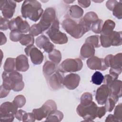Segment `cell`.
<instances>
[{"mask_svg": "<svg viewBox=\"0 0 122 122\" xmlns=\"http://www.w3.org/2000/svg\"><path fill=\"white\" fill-rule=\"evenodd\" d=\"M105 122H119L118 120L115 118L114 115L109 114L107 117Z\"/></svg>", "mask_w": 122, "mask_h": 122, "instance_id": "cell-49", "label": "cell"}, {"mask_svg": "<svg viewBox=\"0 0 122 122\" xmlns=\"http://www.w3.org/2000/svg\"><path fill=\"white\" fill-rule=\"evenodd\" d=\"M12 102L18 108H21L25 105L26 103V99L23 95H18L15 97Z\"/></svg>", "mask_w": 122, "mask_h": 122, "instance_id": "cell-38", "label": "cell"}, {"mask_svg": "<svg viewBox=\"0 0 122 122\" xmlns=\"http://www.w3.org/2000/svg\"><path fill=\"white\" fill-rule=\"evenodd\" d=\"M114 115L119 122H121L122 120V105L120 103L117 105L114 111Z\"/></svg>", "mask_w": 122, "mask_h": 122, "instance_id": "cell-40", "label": "cell"}, {"mask_svg": "<svg viewBox=\"0 0 122 122\" xmlns=\"http://www.w3.org/2000/svg\"><path fill=\"white\" fill-rule=\"evenodd\" d=\"M98 19L99 18L97 14L93 11H90L86 13L84 17L82 19L86 25L89 27L90 30L92 24Z\"/></svg>", "mask_w": 122, "mask_h": 122, "instance_id": "cell-25", "label": "cell"}, {"mask_svg": "<svg viewBox=\"0 0 122 122\" xmlns=\"http://www.w3.org/2000/svg\"><path fill=\"white\" fill-rule=\"evenodd\" d=\"M115 26V22L111 20H106L103 23L101 34L108 35L110 34L113 30Z\"/></svg>", "mask_w": 122, "mask_h": 122, "instance_id": "cell-24", "label": "cell"}, {"mask_svg": "<svg viewBox=\"0 0 122 122\" xmlns=\"http://www.w3.org/2000/svg\"><path fill=\"white\" fill-rule=\"evenodd\" d=\"M29 68L28 58L24 55L21 54L16 58V70L19 71L24 72Z\"/></svg>", "mask_w": 122, "mask_h": 122, "instance_id": "cell-19", "label": "cell"}, {"mask_svg": "<svg viewBox=\"0 0 122 122\" xmlns=\"http://www.w3.org/2000/svg\"><path fill=\"white\" fill-rule=\"evenodd\" d=\"M46 34L51 41L55 44H63L68 42L67 35L59 30V21L57 19L49 28Z\"/></svg>", "mask_w": 122, "mask_h": 122, "instance_id": "cell-3", "label": "cell"}, {"mask_svg": "<svg viewBox=\"0 0 122 122\" xmlns=\"http://www.w3.org/2000/svg\"><path fill=\"white\" fill-rule=\"evenodd\" d=\"M92 102V94L89 92H85L81 97V103L82 105H86Z\"/></svg>", "mask_w": 122, "mask_h": 122, "instance_id": "cell-36", "label": "cell"}, {"mask_svg": "<svg viewBox=\"0 0 122 122\" xmlns=\"http://www.w3.org/2000/svg\"><path fill=\"white\" fill-rule=\"evenodd\" d=\"M42 30L38 24H34L32 25L30 29L29 32L30 34L32 36H36L42 32Z\"/></svg>", "mask_w": 122, "mask_h": 122, "instance_id": "cell-39", "label": "cell"}, {"mask_svg": "<svg viewBox=\"0 0 122 122\" xmlns=\"http://www.w3.org/2000/svg\"><path fill=\"white\" fill-rule=\"evenodd\" d=\"M103 22L102 20L98 19L92 24L91 27V30H92L95 33H101L103 25Z\"/></svg>", "mask_w": 122, "mask_h": 122, "instance_id": "cell-32", "label": "cell"}, {"mask_svg": "<svg viewBox=\"0 0 122 122\" xmlns=\"http://www.w3.org/2000/svg\"><path fill=\"white\" fill-rule=\"evenodd\" d=\"M117 2L118 1L116 0H108L106 3V6L109 10L112 11L114 7L116 5Z\"/></svg>", "mask_w": 122, "mask_h": 122, "instance_id": "cell-44", "label": "cell"}, {"mask_svg": "<svg viewBox=\"0 0 122 122\" xmlns=\"http://www.w3.org/2000/svg\"><path fill=\"white\" fill-rule=\"evenodd\" d=\"M112 14L118 19L122 18V3L121 1L118 2L112 10Z\"/></svg>", "mask_w": 122, "mask_h": 122, "instance_id": "cell-35", "label": "cell"}, {"mask_svg": "<svg viewBox=\"0 0 122 122\" xmlns=\"http://www.w3.org/2000/svg\"><path fill=\"white\" fill-rule=\"evenodd\" d=\"M97 105L94 102H92L86 105L80 104L76 109V112L80 116L84 119V121L91 122L97 117Z\"/></svg>", "mask_w": 122, "mask_h": 122, "instance_id": "cell-4", "label": "cell"}, {"mask_svg": "<svg viewBox=\"0 0 122 122\" xmlns=\"http://www.w3.org/2000/svg\"><path fill=\"white\" fill-rule=\"evenodd\" d=\"M56 110L57 105L55 102L53 100H49L41 108L33 109L32 112L36 120L41 121L43 118H46L51 113Z\"/></svg>", "mask_w": 122, "mask_h": 122, "instance_id": "cell-5", "label": "cell"}, {"mask_svg": "<svg viewBox=\"0 0 122 122\" xmlns=\"http://www.w3.org/2000/svg\"><path fill=\"white\" fill-rule=\"evenodd\" d=\"M56 64L52 61H47L43 66V73L47 79L56 71Z\"/></svg>", "mask_w": 122, "mask_h": 122, "instance_id": "cell-21", "label": "cell"}, {"mask_svg": "<svg viewBox=\"0 0 122 122\" xmlns=\"http://www.w3.org/2000/svg\"><path fill=\"white\" fill-rule=\"evenodd\" d=\"M49 58L56 64H59L61 60V52L56 49H53L49 53Z\"/></svg>", "mask_w": 122, "mask_h": 122, "instance_id": "cell-30", "label": "cell"}, {"mask_svg": "<svg viewBox=\"0 0 122 122\" xmlns=\"http://www.w3.org/2000/svg\"><path fill=\"white\" fill-rule=\"evenodd\" d=\"M104 76L100 71H95L92 76V81L93 84L99 85L103 82Z\"/></svg>", "mask_w": 122, "mask_h": 122, "instance_id": "cell-33", "label": "cell"}, {"mask_svg": "<svg viewBox=\"0 0 122 122\" xmlns=\"http://www.w3.org/2000/svg\"><path fill=\"white\" fill-rule=\"evenodd\" d=\"M85 42L92 44L95 48H98L101 46L100 37L97 35L89 36L86 39Z\"/></svg>", "mask_w": 122, "mask_h": 122, "instance_id": "cell-34", "label": "cell"}, {"mask_svg": "<svg viewBox=\"0 0 122 122\" xmlns=\"http://www.w3.org/2000/svg\"><path fill=\"white\" fill-rule=\"evenodd\" d=\"M7 73L10 80L14 86L12 90L15 92H20L21 91L24 87V83L22 81V75L15 71L7 72Z\"/></svg>", "mask_w": 122, "mask_h": 122, "instance_id": "cell-14", "label": "cell"}, {"mask_svg": "<svg viewBox=\"0 0 122 122\" xmlns=\"http://www.w3.org/2000/svg\"><path fill=\"white\" fill-rule=\"evenodd\" d=\"M23 34L18 30H11L10 33V39L11 41L17 42L22 38Z\"/></svg>", "mask_w": 122, "mask_h": 122, "instance_id": "cell-37", "label": "cell"}, {"mask_svg": "<svg viewBox=\"0 0 122 122\" xmlns=\"http://www.w3.org/2000/svg\"><path fill=\"white\" fill-rule=\"evenodd\" d=\"M35 44L37 47L47 53L51 52L54 47V45L50 42L49 38L44 35H40L36 39Z\"/></svg>", "mask_w": 122, "mask_h": 122, "instance_id": "cell-17", "label": "cell"}, {"mask_svg": "<svg viewBox=\"0 0 122 122\" xmlns=\"http://www.w3.org/2000/svg\"><path fill=\"white\" fill-rule=\"evenodd\" d=\"M63 118L62 112L58 111L55 110L51 113L46 118V121L49 122H60Z\"/></svg>", "mask_w": 122, "mask_h": 122, "instance_id": "cell-29", "label": "cell"}, {"mask_svg": "<svg viewBox=\"0 0 122 122\" xmlns=\"http://www.w3.org/2000/svg\"><path fill=\"white\" fill-rule=\"evenodd\" d=\"M3 68L4 71L7 72L14 71L16 69V59L12 58H7L4 63Z\"/></svg>", "mask_w": 122, "mask_h": 122, "instance_id": "cell-28", "label": "cell"}, {"mask_svg": "<svg viewBox=\"0 0 122 122\" xmlns=\"http://www.w3.org/2000/svg\"><path fill=\"white\" fill-rule=\"evenodd\" d=\"M0 30H5L9 29V22L8 19L5 18H2L0 16Z\"/></svg>", "mask_w": 122, "mask_h": 122, "instance_id": "cell-42", "label": "cell"}, {"mask_svg": "<svg viewBox=\"0 0 122 122\" xmlns=\"http://www.w3.org/2000/svg\"><path fill=\"white\" fill-rule=\"evenodd\" d=\"M21 13L24 18H29L36 22L41 17L43 10L41 3L38 1L24 0L21 5Z\"/></svg>", "mask_w": 122, "mask_h": 122, "instance_id": "cell-1", "label": "cell"}, {"mask_svg": "<svg viewBox=\"0 0 122 122\" xmlns=\"http://www.w3.org/2000/svg\"><path fill=\"white\" fill-rule=\"evenodd\" d=\"M26 54L30 58L31 62L35 65H39L42 63L44 56L42 52L34 45H30L25 48Z\"/></svg>", "mask_w": 122, "mask_h": 122, "instance_id": "cell-10", "label": "cell"}, {"mask_svg": "<svg viewBox=\"0 0 122 122\" xmlns=\"http://www.w3.org/2000/svg\"><path fill=\"white\" fill-rule=\"evenodd\" d=\"M87 66L91 70H99L104 71L108 68L106 65L103 59L98 58L97 56H92L87 60Z\"/></svg>", "mask_w": 122, "mask_h": 122, "instance_id": "cell-15", "label": "cell"}, {"mask_svg": "<svg viewBox=\"0 0 122 122\" xmlns=\"http://www.w3.org/2000/svg\"><path fill=\"white\" fill-rule=\"evenodd\" d=\"M18 108L13 102H8L1 104L0 106V121L12 122Z\"/></svg>", "mask_w": 122, "mask_h": 122, "instance_id": "cell-6", "label": "cell"}, {"mask_svg": "<svg viewBox=\"0 0 122 122\" xmlns=\"http://www.w3.org/2000/svg\"><path fill=\"white\" fill-rule=\"evenodd\" d=\"M104 62L108 67L112 69L122 70V54L119 53L113 56L109 54L104 59Z\"/></svg>", "mask_w": 122, "mask_h": 122, "instance_id": "cell-12", "label": "cell"}, {"mask_svg": "<svg viewBox=\"0 0 122 122\" xmlns=\"http://www.w3.org/2000/svg\"><path fill=\"white\" fill-rule=\"evenodd\" d=\"M106 109L104 106L98 107L97 111V116L99 118H101L106 113Z\"/></svg>", "mask_w": 122, "mask_h": 122, "instance_id": "cell-45", "label": "cell"}, {"mask_svg": "<svg viewBox=\"0 0 122 122\" xmlns=\"http://www.w3.org/2000/svg\"><path fill=\"white\" fill-rule=\"evenodd\" d=\"M0 10L4 18L9 19L13 16L16 7V3L14 0H4L0 2Z\"/></svg>", "mask_w": 122, "mask_h": 122, "instance_id": "cell-11", "label": "cell"}, {"mask_svg": "<svg viewBox=\"0 0 122 122\" xmlns=\"http://www.w3.org/2000/svg\"><path fill=\"white\" fill-rule=\"evenodd\" d=\"M95 53V47L91 43L85 42L81 49L80 54L83 58L92 57Z\"/></svg>", "mask_w": 122, "mask_h": 122, "instance_id": "cell-20", "label": "cell"}, {"mask_svg": "<svg viewBox=\"0 0 122 122\" xmlns=\"http://www.w3.org/2000/svg\"><path fill=\"white\" fill-rule=\"evenodd\" d=\"M10 90H8L6 89H5L3 86L1 85L0 86V98L5 97L7 96V95L10 92Z\"/></svg>", "mask_w": 122, "mask_h": 122, "instance_id": "cell-48", "label": "cell"}, {"mask_svg": "<svg viewBox=\"0 0 122 122\" xmlns=\"http://www.w3.org/2000/svg\"><path fill=\"white\" fill-rule=\"evenodd\" d=\"M20 43L24 46H29L30 45H33L34 43V37L31 34H23L22 38L20 41Z\"/></svg>", "mask_w": 122, "mask_h": 122, "instance_id": "cell-31", "label": "cell"}, {"mask_svg": "<svg viewBox=\"0 0 122 122\" xmlns=\"http://www.w3.org/2000/svg\"><path fill=\"white\" fill-rule=\"evenodd\" d=\"M0 37H1V43L0 45H2V44H4L6 42V37L4 34L3 33V32H0Z\"/></svg>", "mask_w": 122, "mask_h": 122, "instance_id": "cell-50", "label": "cell"}, {"mask_svg": "<svg viewBox=\"0 0 122 122\" xmlns=\"http://www.w3.org/2000/svg\"><path fill=\"white\" fill-rule=\"evenodd\" d=\"M47 82L49 86L54 90H58L62 88L63 78L62 74L56 71L52 75L47 78Z\"/></svg>", "mask_w": 122, "mask_h": 122, "instance_id": "cell-13", "label": "cell"}, {"mask_svg": "<svg viewBox=\"0 0 122 122\" xmlns=\"http://www.w3.org/2000/svg\"><path fill=\"white\" fill-rule=\"evenodd\" d=\"M26 112L22 110H18L15 114V117L19 121H22L23 117Z\"/></svg>", "mask_w": 122, "mask_h": 122, "instance_id": "cell-46", "label": "cell"}, {"mask_svg": "<svg viewBox=\"0 0 122 122\" xmlns=\"http://www.w3.org/2000/svg\"><path fill=\"white\" fill-rule=\"evenodd\" d=\"M83 10L78 5H72L69 8V14L73 18L79 19L83 15Z\"/></svg>", "mask_w": 122, "mask_h": 122, "instance_id": "cell-27", "label": "cell"}, {"mask_svg": "<svg viewBox=\"0 0 122 122\" xmlns=\"http://www.w3.org/2000/svg\"><path fill=\"white\" fill-rule=\"evenodd\" d=\"M110 90V93H112L118 96L119 98L122 96V81L119 80H115L108 87Z\"/></svg>", "mask_w": 122, "mask_h": 122, "instance_id": "cell-22", "label": "cell"}, {"mask_svg": "<svg viewBox=\"0 0 122 122\" xmlns=\"http://www.w3.org/2000/svg\"><path fill=\"white\" fill-rule=\"evenodd\" d=\"M110 94L109 87L105 84L99 87L96 92L95 99L97 103L100 105L105 104Z\"/></svg>", "mask_w": 122, "mask_h": 122, "instance_id": "cell-18", "label": "cell"}, {"mask_svg": "<svg viewBox=\"0 0 122 122\" xmlns=\"http://www.w3.org/2000/svg\"><path fill=\"white\" fill-rule=\"evenodd\" d=\"M35 119H36L35 118L32 112H31V113L26 112L23 117L22 121L23 122H33L35 121Z\"/></svg>", "mask_w": 122, "mask_h": 122, "instance_id": "cell-43", "label": "cell"}, {"mask_svg": "<svg viewBox=\"0 0 122 122\" xmlns=\"http://www.w3.org/2000/svg\"><path fill=\"white\" fill-rule=\"evenodd\" d=\"M78 4L82 8H86L88 7L91 4V1L90 0H78Z\"/></svg>", "mask_w": 122, "mask_h": 122, "instance_id": "cell-47", "label": "cell"}, {"mask_svg": "<svg viewBox=\"0 0 122 122\" xmlns=\"http://www.w3.org/2000/svg\"><path fill=\"white\" fill-rule=\"evenodd\" d=\"M30 26L26 20H23L20 16L12 19L9 22V29L11 30H18L22 33L29 32Z\"/></svg>", "mask_w": 122, "mask_h": 122, "instance_id": "cell-9", "label": "cell"}, {"mask_svg": "<svg viewBox=\"0 0 122 122\" xmlns=\"http://www.w3.org/2000/svg\"><path fill=\"white\" fill-rule=\"evenodd\" d=\"M65 2H66V3H67V4H68V3H71V2H73V1H74V0H73V1H68V0H64V1Z\"/></svg>", "mask_w": 122, "mask_h": 122, "instance_id": "cell-51", "label": "cell"}, {"mask_svg": "<svg viewBox=\"0 0 122 122\" xmlns=\"http://www.w3.org/2000/svg\"><path fill=\"white\" fill-rule=\"evenodd\" d=\"M80 80V77L78 74L70 73L63 78V84L69 90H74L78 86Z\"/></svg>", "mask_w": 122, "mask_h": 122, "instance_id": "cell-16", "label": "cell"}, {"mask_svg": "<svg viewBox=\"0 0 122 122\" xmlns=\"http://www.w3.org/2000/svg\"><path fill=\"white\" fill-rule=\"evenodd\" d=\"M118 78L112 76L111 74H107L105 75V76H104V79H103V82L104 84H106L108 87H109L112 83L115 81V80L117 79Z\"/></svg>", "mask_w": 122, "mask_h": 122, "instance_id": "cell-41", "label": "cell"}, {"mask_svg": "<svg viewBox=\"0 0 122 122\" xmlns=\"http://www.w3.org/2000/svg\"><path fill=\"white\" fill-rule=\"evenodd\" d=\"M82 66L83 63L80 59H67L61 62L59 70L62 72H74L80 71Z\"/></svg>", "mask_w": 122, "mask_h": 122, "instance_id": "cell-7", "label": "cell"}, {"mask_svg": "<svg viewBox=\"0 0 122 122\" xmlns=\"http://www.w3.org/2000/svg\"><path fill=\"white\" fill-rule=\"evenodd\" d=\"M112 45L114 46H120L122 44V31H113L110 35Z\"/></svg>", "mask_w": 122, "mask_h": 122, "instance_id": "cell-26", "label": "cell"}, {"mask_svg": "<svg viewBox=\"0 0 122 122\" xmlns=\"http://www.w3.org/2000/svg\"><path fill=\"white\" fill-rule=\"evenodd\" d=\"M56 19L55 10L53 8H47L43 11L41 20L38 24L41 28L42 31H44L49 29Z\"/></svg>", "mask_w": 122, "mask_h": 122, "instance_id": "cell-8", "label": "cell"}, {"mask_svg": "<svg viewBox=\"0 0 122 122\" xmlns=\"http://www.w3.org/2000/svg\"><path fill=\"white\" fill-rule=\"evenodd\" d=\"M119 100V97L117 95L112 93H110L109 98H107L105 103V108L107 112H111L115 107V104Z\"/></svg>", "mask_w": 122, "mask_h": 122, "instance_id": "cell-23", "label": "cell"}, {"mask_svg": "<svg viewBox=\"0 0 122 122\" xmlns=\"http://www.w3.org/2000/svg\"><path fill=\"white\" fill-rule=\"evenodd\" d=\"M61 26L68 33L75 39L80 38L90 30L82 19L77 23L71 19L67 18L63 20Z\"/></svg>", "mask_w": 122, "mask_h": 122, "instance_id": "cell-2", "label": "cell"}]
</instances>
